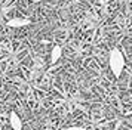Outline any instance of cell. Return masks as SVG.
<instances>
[{"label": "cell", "instance_id": "5b68a950", "mask_svg": "<svg viewBox=\"0 0 132 130\" xmlns=\"http://www.w3.org/2000/svg\"><path fill=\"white\" fill-rule=\"evenodd\" d=\"M67 130H86L85 127H76V126H73V127H68Z\"/></svg>", "mask_w": 132, "mask_h": 130}, {"label": "cell", "instance_id": "3957f363", "mask_svg": "<svg viewBox=\"0 0 132 130\" xmlns=\"http://www.w3.org/2000/svg\"><path fill=\"white\" fill-rule=\"evenodd\" d=\"M9 124H11L12 130H22V120L15 111L9 114Z\"/></svg>", "mask_w": 132, "mask_h": 130}, {"label": "cell", "instance_id": "277c9868", "mask_svg": "<svg viewBox=\"0 0 132 130\" xmlns=\"http://www.w3.org/2000/svg\"><path fill=\"white\" fill-rule=\"evenodd\" d=\"M61 55H62V47L60 44L52 47V50H51V64H56L60 61Z\"/></svg>", "mask_w": 132, "mask_h": 130}, {"label": "cell", "instance_id": "52a82bcc", "mask_svg": "<svg viewBox=\"0 0 132 130\" xmlns=\"http://www.w3.org/2000/svg\"><path fill=\"white\" fill-rule=\"evenodd\" d=\"M40 130H56V129H40Z\"/></svg>", "mask_w": 132, "mask_h": 130}, {"label": "cell", "instance_id": "8992f818", "mask_svg": "<svg viewBox=\"0 0 132 130\" xmlns=\"http://www.w3.org/2000/svg\"><path fill=\"white\" fill-rule=\"evenodd\" d=\"M30 2H34V3H40V2H45V0H30Z\"/></svg>", "mask_w": 132, "mask_h": 130}, {"label": "cell", "instance_id": "7a4b0ae2", "mask_svg": "<svg viewBox=\"0 0 132 130\" xmlns=\"http://www.w3.org/2000/svg\"><path fill=\"white\" fill-rule=\"evenodd\" d=\"M30 24L31 21L28 18H13L11 21H7V27H11V28H22V27H27Z\"/></svg>", "mask_w": 132, "mask_h": 130}, {"label": "cell", "instance_id": "6da1fadb", "mask_svg": "<svg viewBox=\"0 0 132 130\" xmlns=\"http://www.w3.org/2000/svg\"><path fill=\"white\" fill-rule=\"evenodd\" d=\"M108 65H110L113 76L116 78H119L123 72V68H125V56L119 49H111V52L108 55Z\"/></svg>", "mask_w": 132, "mask_h": 130}]
</instances>
